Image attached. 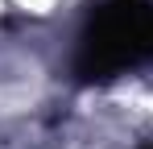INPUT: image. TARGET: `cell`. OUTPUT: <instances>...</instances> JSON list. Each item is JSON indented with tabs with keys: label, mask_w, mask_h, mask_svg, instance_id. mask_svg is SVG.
Masks as SVG:
<instances>
[{
	"label": "cell",
	"mask_w": 153,
	"mask_h": 149,
	"mask_svg": "<svg viewBox=\"0 0 153 149\" xmlns=\"http://www.w3.org/2000/svg\"><path fill=\"white\" fill-rule=\"evenodd\" d=\"M153 58V0H95L75 54L79 83H108Z\"/></svg>",
	"instance_id": "1"
},
{
	"label": "cell",
	"mask_w": 153,
	"mask_h": 149,
	"mask_svg": "<svg viewBox=\"0 0 153 149\" xmlns=\"http://www.w3.org/2000/svg\"><path fill=\"white\" fill-rule=\"evenodd\" d=\"M145 149H153V145H145Z\"/></svg>",
	"instance_id": "2"
}]
</instances>
